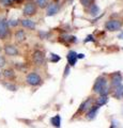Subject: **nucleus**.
Segmentation results:
<instances>
[{
	"label": "nucleus",
	"instance_id": "obj_1",
	"mask_svg": "<svg viewBox=\"0 0 123 128\" xmlns=\"http://www.w3.org/2000/svg\"><path fill=\"white\" fill-rule=\"evenodd\" d=\"M110 89L111 88L108 86V79L105 76L97 77L93 84V92L98 95H108Z\"/></svg>",
	"mask_w": 123,
	"mask_h": 128
},
{
	"label": "nucleus",
	"instance_id": "obj_2",
	"mask_svg": "<svg viewBox=\"0 0 123 128\" xmlns=\"http://www.w3.org/2000/svg\"><path fill=\"white\" fill-rule=\"evenodd\" d=\"M25 81L30 86H39L43 83V78L40 76L37 72H30L26 75Z\"/></svg>",
	"mask_w": 123,
	"mask_h": 128
},
{
	"label": "nucleus",
	"instance_id": "obj_3",
	"mask_svg": "<svg viewBox=\"0 0 123 128\" xmlns=\"http://www.w3.org/2000/svg\"><path fill=\"white\" fill-rule=\"evenodd\" d=\"M11 35L10 27L8 25V19L6 18H0V40L5 41L9 38Z\"/></svg>",
	"mask_w": 123,
	"mask_h": 128
},
{
	"label": "nucleus",
	"instance_id": "obj_4",
	"mask_svg": "<svg viewBox=\"0 0 123 128\" xmlns=\"http://www.w3.org/2000/svg\"><path fill=\"white\" fill-rule=\"evenodd\" d=\"M2 50L7 57H11V58L18 57L19 54H21L18 48L15 46L14 44H11V43H6L2 47Z\"/></svg>",
	"mask_w": 123,
	"mask_h": 128
},
{
	"label": "nucleus",
	"instance_id": "obj_5",
	"mask_svg": "<svg viewBox=\"0 0 123 128\" xmlns=\"http://www.w3.org/2000/svg\"><path fill=\"white\" fill-rule=\"evenodd\" d=\"M32 62L37 66H43L46 62V56L44 51L42 50H34L32 54Z\"/></svg>",
	"mask_w": 123,
	"mask_h": 128
},
{
	"label": "nucleus",
	"instance_id": "obj_6",
	"mask_svg": "<svg viewBox=\"0 0 123 128\" xmlns=\"http://www.w3.org/2000/svg\"><path fill=\"white\" fill-rule=\"evenodd\" d=\"M38 12V6L34 2L32 1H28L24 6V9H23V15L26 16L27 18L31 17V16H34Z\"/></svg>",
	"mask_w": 123,
	"mask_h": 128
},
{
	"label": "nucleus",
	"instance_id": "obj_7",
	"mask_svg": "<svg viewBox=\"0 0 123 128\" xmlns=\"http://www.w3.org/2000/svg\"><path fill=\"white\" fill-rule=\"evenodd\" d=\"M105 30L109 31V32H114V31H119L122 28V22L118 19H110V20L105 22Z\"/></svg>",
	"mask_w": 123,
	"mask_h": 128
},
{
	"label": "nucleus",
	"instance_id": "obj_8",
	"mask_svg": "<svg viewBox=\"0 0 123 128\" xmlns=\"http://www.w3.org/2000/svg\"><path fill=\"white\" fill-rule=\"evenodd\" d=\"M45 9H46V16L47 17H50V16L56 15L58 12L60 11V4H59L58 2L54 1V2L48 3Z\"/></svg>",
	"mask_w": 123,
	"mask_h": 128
},
{
	"label": "nucleus",
	"instance_id": "obj_9",
	"mask_svg": "<svg viewBox=\"0 0 123 128\" xmlns=\"http://www.w3.org/2000/svg\"><path fill=\"white\" fill-rule=\"evenodd\" d=\"M1 75L3 76L5 80H9V81H14L16 79V72L12 67H5L1 72Z\"/></svg>",
	"mask_w": 123,
	"mask_h": 128
},
{
	"label": "nucleus",
	"instance_id": "obj_10",
	"mask_svg": "<svg viewBox=\"0 0 123 128\" xmlns=\"http://www.w3.org/2000/svg\"><path fill=\"white\" fill-rule=\"evenodd\" d=\"M122 75L117 72V73H114L111 75V78H110V88H112V89H116V88L120 86L122 84Z\"/></svg>",
	"mask_w": 123,
	"mask_h": 128
},
{
	"label": "nucleus",
	"instance_id": "obj_11",
	"mask_svg": "<svg viewBox=\"0 0 123 128\" xmlns=\"http://www.w3.org/2000/svg\"><path fill=\"white\" fill-rule=\"evenodd\" d=\"M19 24L22 25V27L24 29H28V30H35L37 29V24H35L34 20L30 18H23V19H19Z\"/></svg>",
	"mask_w": 123,
	"mask_h": 128
},
{
	"label": "nucleus",
	"instance_id": "obj_12",
	"mask_svg": "<svg viewBox=\"0 0 123 128\" xmlns=\"http://www.w3.org/2000/svg\"><path fill=\"white\" fill-rule=\"evenodd\" d=\"M100 106H97L96 104H94V105H92L91 106V108L86 112V118L87 120H94L95 118V116L97 115V112H98V110H100Z\"/></svg>",
	"mask_w": 123,
	"mask_h": 128
},
{
	"label": "nucleus",
	"instance_id": "obj_13",
	"mask_svg": "<svg viewBox=\"0 0 123 128\" xmlns=\"http://www.w3.org/2000/svg\"><path fill=\"white\" fill-rule=\"evenodd\" d=\"M92 105H93V102H92V99H91V97L88 98V99H86V100L80 105V107L78 108L76 114H78V113H86V112L91 108V106H92Z\"/></svg>",
	"mask_w": 123,
	"mask_h": 128
},
{
	"label": "nucleus",
	"instance_id": "obj_14",
	"mask_svg": "<svg viewBox=\"0 0 123 128\" xmlns=\"http://www.w3.org/2000/svg\"><path fill=\"white\" fill-rule=\"evenodd\" d=\"M14 38L17 43H24L27 40L26 31L24 29H16V31L14 33Z\"/></svg>",
	"mask_w": 123,
	"mask_h": 128
},
{
	"label": "nucleus",
	"instance_id": "obj_15",
	"mask_svg": "<svg viewBox=\"0 0 123 128\" xmlns=\"http://www.w3.org/2000/svg\"><path fill=\"white\" fill-rule=\"evenodd\" d=\"M66 59H67V64H69L70 66H75L77 63V52L74 50H70L69 52H67V56H66Z\"/></svg>",
	"mask_w": 123,
	"mask_h": 128
},
{
	"label": "nucleus",
	"instance_id": "obj_16",
	"mask_svg": "<svg viewBox=\"0 0 123 128\" xmlns=\"http://www.w3.org/2000/svg\"><path fill=\"white\" fill-rule=\"evenodd\" d=\"M2 86L6 88L8 91H11V92H16L18 90V86L15 84L13 81H9V80H5V81H2Z\"/></svg>",
	"mask_w": 123,
	"mask_h": 128
},
{
	"label": "nucleus",
	"instance_id": "obj_17",
	"mask_svg": "<svg viewBox=\"0 0 123 128\" xmlns=\"http://www.w3.org/2000/svg\"><path fill=\"white\" fill-rule=\"evenodd\" d=\"M89 8V14L92 16V17H97L98 15H100V8L97 6V4H95V3H91V4L88 6Z\"/></svg>",
	"mask_w": 123,
	"mask_h": 128
},
{
	"label": "nucleus",
	"instance_id": "obj_18",
	"mask_svg": "<svg viewBox=\"0 0 123 128\" xmlns=\"http://www.w3.org/2000/svg\"><path fill=\"white\" fill-rule=\"evenodd\" d=\"M112 96L114 98H118V99L123 98V84L116 88V89H112Z\"/></svg>",
	"mask_w": 123,
	"mask_h": 128
},
{
	"label": "nucleus",
	"instance_id": "obj_19",
	"mask_svg": "<svg viewBox=\"0 0 123 128\" xmlns=\"http://www.w3.org/2000/svg\"><path fill=\"white\" fill-rule=\"evenodd\" d=\"M107 102H108V95H100L95 100V104L100 107L106 105Z\"/></svg>",
	"mask_w": 123,
	"mask_h": 128
},
{
	"label": "nucleus",
	"instance_id": "obj_20",
	"mask_svg": "<svg viewBox=\"0 0 123 128\" xmlns=\"http://www.w3.org/2000/svg\"><path fill=\"white\" fill-rule=\"evenodd\" d=\"M50 124L54 127H56V128H60L61 127V116L59 114L53 116V118H50Z\"/></svg>",
	"mask_w": 123,
	"mask_h": 128
},
{
	"label": "nucleus",
	"instance_id": "obj_21",
	"mask_svg": "<svg viewBox=\"0 0 123 128\" xmlns=\"http://www.w3.org/2000/svg\"><path fill=\"white\" fill-rule=\"evenodd\" d=\"M48 1L49 0H35V4H37L38 8H40V9H45V8L47 6V4H48Z\"/></svg>",
	"mask_w": 123,
	"mask_h": 128
},
{
	"label": "nucleus",
	"instance_id": "obj_22",
	"mask_svg": "<svg viewBox=\"0 0 123 128\" xmlns=\"http://www.w3.org/2000/svg\"><path fill=\"white\" fill-rule=\"evenodd\" d=\"M61 60V57L59 54H50L49 56V62L51 63H57Z\"/></svg>",
	"mask_w": 123,
	"mask_h": 128
},
{
	"label": "nucleus",
	"instance_id": "obj_23",
	"mask_svg": "<svg viewBox=\"0 0 123 128\" xmlns=\"http://www.w3.org/2000/svg\"><path fill=\"white\" fill-rule=\"evenodd\" d=\"M8 25L10 29L11 28H16L19 25V19H8Z\"/></svg>",
	"mask_w": 123,
	"mask_h": 128
},
{
	"label": "nucleus",
	"instance_id": "obj_24",
	"mask_svg": "<svg viewBox=\"0 0 123 128\" xmlns=\"http://www.w3.org/2000/svg\"><path fill=\"white\" fill-rule=\"evenodd\" d=\"M0 6L2 8H11L13 6V1L12 0H0Z\"/></svg>",
	"mask_w": 123,
	"mask_h": 128
},
{
	"label": "nucleus",
	"instance_id": "obj_25",
	"mask_svg": "<svg viewBox=\"0 0 123 128\" xmlns=\"http://www.w3.org/2000/svg\"><path fill=\"white\" fill-rule=\"evenodd\" d=\"M7 63H8L7 58L5 57V56H2L1 54H0V68H5Z\"/></svg>",
	"mask_w": 123,
	"mask_h": 128
},
{
	"label": "nucleus",
	"instance_id": "obj_26",
	"mask_svg": "<svg viewBox=\"0 0 123 128\" xmlns=\"http://www.w3.org/2000/svg\"><path fill=\"white\" fill-rule=\"evenodd\" d=\"M95 40H94V36L93 35H88V36L86 38L85 40V43H88V42H94Z\"/></svg>",
	"mask_w": 123,
	"mask_h": 128
},
{
	"label": "nucleus",
	"instance_id": "obj_27",
	"mask_svg": "<svg viewBox=\"0 0 123 128\" xmlns=\"http://www.w3.org/2000/svg\"><path fill=\"white\" fill-rule=\"evenodd\" d=\"M69 72H70V65H67L64 70V77H66V76L69 75Z\"/></svg>",
	"mask_w": 123,
	"mask_h": 128
},
{
	"label": "nucleus",
	"instance_id": "obj_28",
	"mask_svg": "<svg viewBox=\"0 0 123 128\" xmlns=\"http://www.w3.org/2000/svg\"><path fill=\"white\" fill-rule=\"evenodd\" d=\"M109 128H117V124H116V121H112L111 123V125H110Z\"/></svg>",
	"mask_w": 123,
	"mask_h": 128
},
{
	"label": "nucleus",
	"instance_id": "obj_29",
	"mask_svg": "<svg viewBox=\"0 0 123 128\" xmlns=\"http://www.w3.org/2000/svg\"><path fill=\"white\" fill-rule=\"evenodd\" d=\"M77 58L78 59H84L85 58V54H77Z\"/></svg>",
	"mask_w": 123,
	"mask_h": 128
},
{
	"label": "nucleus",
	"instance_id": "obj_30",
	"mask_svg": "<svg viewBox=\"0 0 123 128\" xmlns=\"http://www.w3.org/2000/svg\"><path fill=\"white\" fill-rule=\"evenodd\" d=\"M118 38H120V40H123V32H121V33L118 35Z\"/></svg>",
	"mask_w": 123,
	"mask_h": 128
},
{
	"label": "nucleus",
	"instance_id": "obj_31",
	"mask_svg": "<svg viewBox=\"0 0 123 128\" xmlns=\"http://www.w3.org/2000/svg\"><path fill=\"white\" fill-rule=\"evenodd\" d=\"M13 2H19V1H22V0H12Z\"/></svg>",
	"mask_w": 123,
	"mask_h": 128
},
{
	"label": "nucleus",
	"instance_id": "obj_32",
	"mask_svg": "<svg viewBox=\"0 0 123 128\" xmlns=\"http://www.w3.org/2000/svg\"><path fill=\"white\" fill-rule=\"evenodd\" d=\"M1 51H2V47L0 46V54H1Z\"/></svg>",
	"mask_w": 123,
	"mask_h": 128
},
{
	"label": "nucleus",
	"instance_id": "obj_33",
	"mask_svg": "<svg viewBox=\"0 0 123 128\" xmlns=\"http://www.w3.org/2000/svg\"><path fill=\"white\" fill-rule=\"evenodd\" d=\"M0 78H1V70H0Z\"/></svg>",
	"mask_w": 123,
	"mask_h": 128
},
{
	"label": "nucleus",
	"instance_id": "obj_34",
	"mask_svg": "<svg viewBox=\"0 0 123 128\" xmlns=\"http://www.w3.org/2000/svg\"><path fill=\"white\" fill-rule=\"evenodd\" d=\"M27 1H32V0H27Z\"/></svg>",
	"mask_w": 123,
	"mask_h": 128
}]
</instances>
